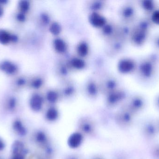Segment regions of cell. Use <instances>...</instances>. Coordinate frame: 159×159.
<instances>
[{"mask_svg": "<svg viewBox=\"0 0 159 159\" xmlns=\"http://www.w3.org/2000/svg\"><path fill=\"white\" fill-rule=\"evenodd\" d=\"M158 54L154 51L137 60V67L134 75L137 83L142 87H152L158 82Z\"/></svg>", "mask_w": 159, "mask_h": 159, "instance_id": "obj_1", "label": "cell"}, {"mask_svg": "<svg viewBox=\"0 0 159 159\" xmlns=\"http://www.w3.org/2000/svg\"><path fill=\"white\" fill-rule=\"evenodd\" d=\"M155 26L148 17L143 15L138 17L133 23L129 33V39L133 45L137 47L143 46L151 36V32Z\"/></svg>", "mask_w": 159, "mask_h": 159, "instance_id": "obj_2", "label": "cell"}, {"mask_svg": "<svg viewBox=\"0 0 159 159\" xmlns=\"http://www.w3.org/2000/svg\"><path fill=\"white\" fill-rule=\"evenodd\" d=\"M78 131L84 136L91 137L96 133V125L94 120L87 116L79 119L77 123Z\"/></svg>", "mask_w": 159, "mask_h": 159, "instance_id": "obj_3", "label": "cell"}, {"mask_svg": "<svg viewBox=\"0 0 159 159\" xmlns=\"http://www.w3.org/2000/svg\"><path fill=\"white\" fill-rule=\"evenodd\" d=\"M146 103V101L143 95L135 94L131 97L125 107L134 115L143 110L145 106Z\"/></svg>", "mask_w": 159, "mask_h": 159, "instance_id": "obj_4", "label": "cell"}, {"mask_svg": "<svg viewBox=\"0 0 159 159\" xmlns=\"http://www.w3.org/2000/svg\"><path fill=\"white\" fill-rule=\"evenodd\" d=\"M134 114L124 106L116 114L115 121L121 128H127L131 124Z\"/></svg>", "mask_w": 159, "mask_h": 159, "instance_id": "obj_5", "label": "cell"}, {"mask_svg": "<svg viewBox=\"0 0 159 159\" xmlns=\"http://www.w3.org/2000/svg\"><path fill=\"white\" fill-rule=\"evenodd\" d=\"M121 15L123 19L127 22L133 24L138 18L136 4H127L121 9Z\"/></svg>", "mask_w": 159, "mask_h": 159, "instance_id": "obj_6", "label": "cell"}, {"mask_svg": "<svg viewBox=\"0 0 159 159\" xmlns=\"http://www.w3.org/2000/svg\"><path fill=\"white\" fill-rule=\"evenodd\" d=\"M137 65V60L131 58H126L120 60L118 63L119 71L123 74H134Z\"/></svg>", "mask_w": 159, "mask_h": 159, "instance_id": "obj_7", "label": "cell"}, {"mask_svg": "<svg viewBox=\"0 0 159 159\" xmlns=\"http://www.w3.org/2000/svg\"><path fill=\"white\" fill-rule=\"evenodd\" d=\"M34 137L35 143L43 150L52 146L50 138L44 131L42 130H37L35 132Z\"/></svg>", "mask_w": 159, "mask_h": 159, "instance_id": "obj_8", "label": "cell"}, {"mask_svg": "<svg viewBox=\"0 0 159 159\" xmlns=\"http://www.w3.org/2000/svg\"><path fill=\"white\" fill-rule=\"evenodd\" d=\"M136 4L137 7L142 10L145 16L150 15L159 7L157 1L152 0H140L137 1Z\"/></svg>", "mask_w": 159, "mask_h": 159, "instance_id": "obj_9", "label": "cell"}, {"mask_svg": "<svg viewBox=\"0 0 159 159\" xmlns=\"http://www.w3.org/2000/svg\"><path fill=\"white\" fill-rule=\"evenodd\" d=\"M84 137L85 136L78 131L72 133L67 140L68 147L72 149H78L83 144Z\"/></svg>", "mask_w": 159, "mask_h": 159, "instance_id": "obj_10", "label": "cell"}, {"mask_svg": "<svg viewBox=\"0 0 159 159\" xmlns=\"http://www.w3.org/2000/svg\"><path fill=\"white\" fill-rule=\"evenodd\" d=\"M126 97V93L123 91H118L112 92L107 97V105L110 107L116 106L122 101Z\"/></svg>", "mask_w": 159, "mask_h": 159, "instance_id": "obj_11", "label": "cell"}, {"mask_svg": "<svg viewBox=\"0 0 159 159\" xmlns=\"http://www.w3.org/2000/svg\"><path fill=\"white\" fill-rule=\"evenodd\" d=\"M60 113L58 109L54 105L49 106L45 113L44 118L49 123H54L58 120Z\"/></svg>", "mask_w": 159, "mask_h": 159, "instance_id": "obj_12", "label": "cell"}, {"mask_svg": "<svg viewBox=\"0 0 159 159\" xmlns=\"http://www.w3.org/2000/svg\"><path fill=\"white\" fill-rule=\"evenodd\" d=\"M43 105V99L39 94H34L30 101V106L34 112L38 113L42 111Z\"/></svg>", "mask_w": 159, "mask_h": 159, "instance_id": "obj_13", "label": "cell"}, {"mask_svg": "<svg viewBox=\"0 0 159 159\" xmlns=\"http://www.w3.org/2000/svg\"><path fill=\"white\" fill-rule=\"evenodd\" d=\"M159 132V127L157 123L150 122L145 127L144 133L145 135L148 137H153L156 136Z\"/></svg>", "mask_w": 159, "mask_h": 159, "instance_id": "obj_14", "label": "cell"}, {"mask_svg": "<svg viewBox=\"0 0 159 159\" xmlns=\"http://www.w3.org/2000/svg\"><path fill=\"white\" fill-rule=\"evenodd\" d=\"M12 128L15 132L21 137H24L27 134V129L19 119H16L13 122Z\"/></svg>", "mask_w": 159, "mask_h": 159, "instance_id": "obj_15", "label": "cell"}, {"mask_svg": "<svg viewBox=\"0 0 159 159\" xmlns=\"http://www.w3.org/2000/svg\"><path fill=\"white\" fill-rule=\"evenodd\" d=\"M12 151L13 156L20 155L24 157L27 152L24 145L20 141H16L14 142L12 145Z\"/></svg>", "mask_w": 159, "mask_h": 159, "instance_id": "obj_16", "label": "cell"}, {"mask_svg": "<svg viewBox=\"0 0 159 159\" xmlns=\"http://www.w3.org/2000/svg\"><path fill=\"white\" fill-rule=\"evenodd\" d=\"M0 69L8 74H13L17 71L16 65L8 61H4L1 63Z\"/></svg>", "mask_w": 159, "mask_h": 159, "instance_id": "obj_17", "label": "cell"}, {"mask_svg": "<svg viewBox=\"0 0 159 159\" xmlns=\"http://www.w3.org/2000/svg\"><path fill=\"white\" fill-rule=\"evenodd\" d=\"M91 23L95 27H101L105 23V19L97 13H93L90 18Z\"/></svg>", "mask_w": 159, "mask_h": 159, "instance_id": "obj_18", "label": "cell"}, {"mask_svg": "<svg viewBox=\"0 0 159 159\" xmlns=\"http://www.w3.org/2000/svg\"><path fill=\"white\" fill-rule=\"evenodd\" d=\"M16 37L11 35L8 32L3 30H0V43L7 44L11 41H16Z\"/></svg>", "mask_w": 159, "mask_h": 159, "instance_id": "obj_19", "label": "cell"}, {"mask_svg": "<svg viewBox=\"0 0 159 159\" xmlns=\"http://www.w3.org/2000/svg\"><path fill=\"white\" fill-rule=\"evenodd\" d=\"M149 41L155 52L159 53V31L151 35Z\"/></svg>", "mask_w": 159, "mask_h": 159, "instance_id": "obj_20", "label": "cell"}, {"mask_svg": "<svg viewBox=\"0 0 159 159\" xmlns=\"http://www.w3.org/2000/svg\"><path fill=\"white\" fill-rule=\"evenodd\" d=\"M55 49L60 53H63L67 49V45L65 42L61 39H57L54 41Z\"/></svg>", "mask_w": 159, "mask_h": 159, "instance_id": "obj_21", "label": "cell"}, {"mask_svg": "<svg viewBox=\"0 0 159 159\" xmlns=\"http://www.w3.org/2000/svg\"><path fill=\"white\" fill-rule=\"evenodd\" d=\"M146 16L148 17L154 26H159V7L150 15Z\"/></svg>", "mask_w": 159, "mask_h": 159, "instance_id": "obj_22", "label": "cell"}, {"mask_svg": "<svg viewBox=\"0 0 159 159\" xmlns=\"http://www.w3.org/2000/svg\"><path fill=\"white\" fill-rule=\"evenodd\" d=\"M46 98L49 103L54 105L57 102L58 95L57 92L54 91H50L47 94Z\"/></svg>", "mask_w": 159, "mask_h": 159, "instance_id": "obj_23", "label": "cell"}, {"mask_svg": "<svg viewBox=\"0 0 159 159\" xmlns=\"http://www.w3.org/2000/svg\"><path fill=\"white\" fill-rule=\"evenodd\" d=\"M77 51H78V53L80 56H86L88 52V46L85 43H81L78 46Z\"/></svg>", "mask_w": 159, "mask_h": 159, "instance_id": "obj_24", "label": "cell"}, {"mask_svg": "<svg viewBox=\"0 0 159 159\" xmlns=\"http://www.w3.org/2000/svg\"><path fill=\"white\" fill-rule=\"evenodd\" d=\"M72 65L77 69H81L85 66V63L82 60L79 58H74L72 60Z\"/></svg>", "mask_w": 159, "mask_h": 159, "instance_id": "obj_25", "label": "cell"}, {"mask_svg": "<svg viewBox=\"0 0 159 159\" xmlns=\"http://www.w3.org/2000/svg\"><path fill=\"white\" fill-rule=\"evenodd\" d=\"M61 27L58 23L56 22L52 23L50 27L51 32L54 35H58L61 32Z\"/></svg>", "mask_w": 159, "mask_h": 159, "instance_id": "obj_26", "label": "cell"}, {"mask_svg": "<svg viewBox=\"0 0 159 159\" xmlns=\"http://www.w3.org/2000/svg\"><path fill=\"white\" fill-rule=\"evenodd\" d=\"M20 8L22 13H25L28 11L30 7V3L28 1H20L19 3Z\"/></svg>", "mask_w": 159, "mask_h": 159, "instance_id": "obj_27", "label": "cell"}, {"mask_svg": "<svg viewBox=\"0 0 159 159\" xmlns=\"http://www.w3.org/2000/svg\"><path fill=\"white\" fill-rule=\"evenodd\" d=\"M88 92L91 96H95L97 94V89L93 84H90L88 87Z\"/></svg>", "mask_w": 159, "mask_h": 159, "instance_id": "obj_28", "label": "cell"}, {"mask_svg": "<svg viewBox=\"0 0 159 159\" xmlns=\"http://www.w3.org/2000/svg\"><path fill=\"white\" fill-rule=\"evenodd\" d=\"M16 106V101L14 99H11L9 100L8 103V108L9 110H12Z\"/></svg>", "mask_w": 159, "mask_h": 159, "instance_id": "obj_29", "label": "cell"}, {"mask_svg": "<svg viewBox=\"0 0 159 159\" xmlns=\"http://www.w3.org/2000/svg\"><path fill=\"white\" fill-rule=\"evenodd\" d=\"M153 155L155 158L159 159V145L154 148L153 150Z\"/></svg>", "mask_w": 159, "mask_h": 159, "instance_id": "obj_30", "label": "cell"}, {"mask_svg": "<svg viewBox=\"0 0 159 159\" xmlns=\"http://www.w3.org/2000/svg\"><path fill=\"white\" fill-rule=\"evenodd\" d=\"M42 83V81L40 79H36V80L34 81L33 83V86L34 87L37 88L41 86Z\"/></svg>", "mask_w": 159, "mask_h": 159, "instance_id": "obj_31", "label": "cell"}, {"mask_svg": "<svg viewBox=\"0 0 159 159\" xmlns=\"http://www.w3.org/2000/svg\"><path fill=\"white\" fill-rule=\"evenodd\" d=\"M112 30V28L109 25L105 26V27H104V31L105 33L107 34L110 33Z\"/></svg>", "mask_w": 159, "mask_h": 159, "instance_id": "obj_32", "label": "cell"}, {"mask_svg": "<svg viewBox=\"0 0 159 159\" xmlns=\"http://www.w3.org/2000/svg\"><path fill=\"white\" fill-rule=\"evenodd\" d=\"M5 147V144L4 141L0 138V152L2 151Z\"/></svg>", "mask_w": 159, "mask_h": 159, "instance_id": "obj_33", "label": "cell"}, {"mask_svg": "<svg viewBox=\"0 0 159 159\" xmlns=\"http://www.w3.org/2000/svg\"><path fill=\"white\" fill-rule=\"evenodd\" d=\"M12 159H24V157L20 156V155H15V156H13Z\"/></svg>", "mask_w": 159, "mask_h": 159, "instance_id": "obj_34", "label": "cell"}, {"mask_svg": "<svg viewBox=\"0 0 159 159\" xmlns=\"http://www.w3.org/2000/svg\"><path fill=\"white\" fill-rule=\"evenodd\" d=\"M18 19L20 21H22L24 20V19H25V17H24V15H23V14H19V15L18 16Z\"/></svg>", "mask_w": 159, "mask_h": 159, "instance_id": "obj_35", "label": "cell"}, {"mask_svg": "<svg viewBox=\"0 0 159 159\" xmlns=\"http://www.w3.org/2000/svg\"><path fill=\"white\" fill-rule=\"evenodd\" d=\"M65 159H79V158L77 156H75V155H70V156H68Z\"/></svg>", "mask_w": 159, "mask_h": 159, "instance_id": "obj_36", "label": "cell"}, {"mask_svg": "<svg viewBox=\"0 0 159 159\" xmlns=\"http://www.w3.org/2000/svg\"><path fill=\"white\" fill-rule=\"evenodd\" d=\"M3 13L2 9L0 7V16H2Z\"/></svg>", "mask_w": 159, "mask_h": 159, "instance_id": "obj_37", "label": "cell"}, {"mask_svg": "<svg viewBox=\"0 0 159 159\" xmlns=\"http://www.w3.org/2000/svg\"><path fill=\"white\" fill-rule=\"evenodd\" d=\"M157 103L158 105L159 106V95L157 98Z\"/></svg>", "mask_w": 159, "mask_h": 159, "instance_id": "obj_38", "label": "cell"}, {"mask_svg": "<svg viewBox=\"0 0 159 159\" xmlns=\"http://www.w3.org/2000/svg\"><path fill=\"white\" fill-rule=\"evenodd\" d=\"M93 159H104L102 158L96 157V158H94Z\"/></svg>", "mask_w": 159, "mask_h": 159, "instance_id": "obj_39", "label": "cell"}, {"mask_svg": "<svg viewBox=\"0 0 159 159\" xmlns=\"http://www.w3.org/2000/svg\"><path fill=\"white\" fill-rule=\"evenodd\" d=\"M158 61H159V53L158 54Z\"/></svg>", "mask_w": 159, "mask_h": 159, "instance_id": "obj_40", "label": "cell"}]
</instances>
